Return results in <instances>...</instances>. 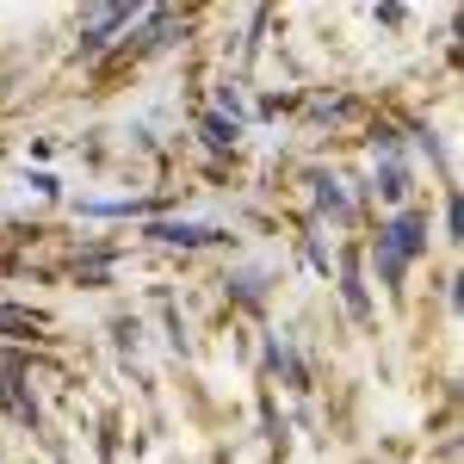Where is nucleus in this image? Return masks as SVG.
I'll use <instances>...</instances> for the list:
<instances>
[{
	"label": "nucleus",
	"instance_id": "1",
	"mask_svg": "<svg viewBox=\"0 0 464 464\" xmlns=\"http://www.w3.org/2000/svg\"><path fill=\"white\" fill-rule=\"evenodd\" d=\"M415 260H428V211H421V205H402V211H391L384 223H378V236H372L378 285L402 291V279H409Z\"/></svg>",
	"mask_w": 464,
	"mask_h": 464
},
{
	"label": "nucleus",
	"instance_id": "2",
	"mask_svg": "<svg viewBox=\"0 0 464 464\" xmlns=\"http://www.w3.org/2000/svg\"><path fill=\"white\" fill-rule=\"evenodd\" d=\"M143 25V6H124V0H111V6H87L81 13V37H74V56H106L111 37L118 32H137Z\"/></svg>",
	"mask_w": 464,
	"mask_h": 464
},
{
	"label": "nucleus",
	"instance_id": "3",
	"mask_svg": "<svg viewBox=\"0 0 464 464\" xmlns=\"http://www.w3.org/2000/svg\"><path fill=\"white\" fill-rule=\"evenodd\" d=\"M143 242H149V248L198 254V248H223V242H229V229H223V223H192V217H149V223H143Z\"/></svg>",
	"mask_w": 464,
	"mask_h": 464
},
{
	"label": "nucleus",
	"instance_id": "4",
	"mask_svg": "<svg viewBox=\"0 0 464 464\" xmlns=\"http://www.w3.org/2000/svg\"><path fill=\"white\" fill-rule=\"evenodd\" d=\"M372 198H384L391 211L409 205V192H415V168H409V155H391V161H372V186H365Z\"/></svg>",
	"mask_w": 464,
	"mask_h": 464
},
{
	"label": "nucleus",
	"instance_id": "5",
	"mask_svg": "<svg viewBox=\"0 0 464 464\" xmlns=\"http://www.w3.org/2000/svg\"><path fill=\"white\" fill-rule=\"evenodd\" d=\"M334 285H341V304H347V316H353L359 328L378 316V310H372V291H365V279H359V254L353 248L334 254Z\"/></svg>",
	"mask_w": 464,
	"mask_h": 464
},
{
	"label": "nucleus",
	"instance_id": "6",
	"mask_svg": "<svg viewBox=\"0 0 464 464\" xmlns=\"http://www.w3.org/2000/svg\"><path fill=\"white\" fill-rule=\"evenodd\" d=\"M260 359H266V372H273L285 391H310V372H304V359L291 347V334H266V341H260Z\"/></svg>",
	"mask_w": 464,
	"mask_h": 464
},
{
	"label": "nucleus",
	"instance_id": "7",
	"mask_svg": "<svg viewBox=\"0 0 464 464\" xmlns=\"http://www.w3.org/2000/svg\"><path fill=\"white\" fill-rule=\"evenodd\" d=\"M310 205H316V217H334V223H353L359 211L341 174H310Z\"/></svg>",
	"mask_w": 464,
	"mask_h": 464
},
{
	"label": "nucleus",
	"instance_id": "8",
	"mask_svg": "<svg viewBox=\"0 0 464 464\" xmlns=\"http://www.w3.org/2000/svg\"><path fill=\"white\" fill-rule=\"evenodd\" d=\"M211 111H223L229 124H248V118H254V106H248V93H242V81H236V74H229V81H217Z\"/></svg>",
	"mask_w": 464,
	"mask_h": 464
},
{
	"label": "nucleus",
	"instance_id": "9",
	"mask_svg": "<svg viewBox=\"0 0 464 464\" xmlns=\"http://www.w3.org/2000/svg\"><path fill=\"white\" fill-rule=\"evenodd\" d=\"M198 137H205V149H217V155H223V149L242 143V124H229L223 111H198Z\"/></svg>",
	"mask_w": 464,
	"mask_h": 464
},
{
	"label": "nucleus",
	"instance_id": "10",
	"mask_svg": "<svg viewBox=\"0 0 464 464\" xmlns=\"http://www.w3.org/2000/svg\"><path fill=\"white\" fill-rule=\"evenodd\" d=\"M304 111H310V124H341V118H353V100L347 93H310Z\"/></svg>",
	"mask_w": 464,
	"mask_h": 464
},
{
	"label": "nucleus",
	"instance_id": "11",
	"mask_svg": "<svg viewBox=\"0 0 464 464\" xmlns=\"http://www.w3.org/2000/svg\"><path fill=\"white\" fill-rule=\"evenodd\" d=\"M223 291H236L242 304H260V297H266V273H260V266H229V273H223Z\"/></svg>",
	"mask_w": 464,
	"mask_h": 464
},
{
	"label": "nucleus",
	"instance_id": "12",
	"mask_svg": "<svg viewBox=\"0 0 464 464\" xmlns=\"http://www.w3.org/2000/svg\"><path fill=\"white\" fill-rule=\"evenodd\" d=\"M297 242H304V260L316 266L322 279H334V248L322 242V223H304V236H297Z\"/></svg>",
	"mask_w": 464,
	"mask_h": 464
},
{
	"label": "nucleus",
	"instance_id": "13",
	"mask_svg": "<svg viewBox=\"0 0 464 464\" xmlns=\"http://www.w3.org/2000/svg\"><path fill=\"white\" fill-rule=\"evenodd\" d=\"M440 229H446V242L459 248L464 236H459V186H446V211H440Z\"/></svg>",
	"mask_w": 464,
	"mask_h": 464
},
{
	"label": "nucleus",
	"instance_id": "14",
	"mask_svg": "<svg viewBox=\"0 0 464 464\" xmlns=\"http://www.w3.org/2000/svg\"><path fill=\"white\" fill-rule=\"evenodd\" d=\"M25 186H32L37 198H63V179H56V174H44V168H37V174H25Z\"/></svg>",
	"mask_w": 464,
	"mask_h": 464
},
{
	"label": "nucleus",
	"instance_id": "15",
	"mask_svg": "<svg viewBox=\"0 0 464 464\" xmlns=\"http://www.w3.org/2000/svg\"><path fill=\"white\" fill-rule=\"evenodd\" d=\"M372 19H378L384 32H402V25H409V6H372Z\"/></svg>",
	"mask_w": 464,
	"mask_h": 464
},
{
	"label": "nucleus",
	"instance_id": "16",
	"mask_svg": "<svg viewBox=\"0 0 464 464\" xmlns=\"http://www.w3.org/2000/svg\"><path fill=\"white\" fill-rule=\"evenodd\" d=\"M297 106V93H266V100H260V111H254V118H279V111H291Z\"/></svg>",
	"mask_w": 464,
	"mask_h": 464
},
{
	"label": "nucleus",
	"instance_id": "17",
	"mask_svg": "<svg viewBox=\"0 0 464 464\" xmlns=\"http://www.w3.org/2000/svg\"><path fill=\"white\" fill-rule=\"evenodd\" d=\"M63 464H69V459H63Z\"/></svg>",
	"mask_w": 464,
	"mask_h": 464
}]
</instances>
